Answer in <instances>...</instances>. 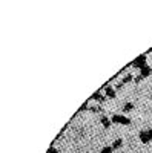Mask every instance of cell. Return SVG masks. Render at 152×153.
<instances>
[{
	"mask_svg": "<svg viewBox=\"0 0 152 153\" xmlns=\"http://www.w3.org/2000/svg\"><path fill=\"white\" fill-rule=\"evenodd\" d=\"M112 123H117V124H121V126H129L131 124V118L124 117V115H120V113H115L111 120Z\"/></svg>",
	"mask_w": 152,
	"mask_h": 153,
	"instance_id": "obj_1",
	"label": "cell"
},
{
	"mask_svg": "<svg viewBox=\"0 0 152 153\" xmlns=\"http://www.w3.org/2000/svg\"><path fill=\"white\" fill-rule=\"evenodd\" d=\"M132 66L135 69H143L145 66H148V60H146V55H140V57H137L132 63Z\"/></svg>",
	"mask_w": 152,
	"mask_h": 153,
	"instance_id": "obj_2",
	"label": "cell"
},
{
	"mask_svg": "<svg viewBox=\"0 0 152 153\" xmlns=\"http://www.w3.org/2000/svg\"><path fill=\"white\" fill-rule=\"evenodd\" d=\"M115 87H112V86H106L105 87V95H106V98H109V100H114L115 98Z\"/></svg>",
	"mask_w": 152,
	"mask_h": 153,
	"instance_id": "obj_3",
	"label": "cell"
},
{
	"mask_svg": "<svg viewBox=\"0 0 152 153\" xmlns=\"http://www.w3.org/2000/svg\"><path fill=\"white\" fill-rule=\"evenodd\" d=\"M138 136H140V141H142L143 144L151 143V136H149V132H148V130H142L140 133H138Z\"/></svg>",
	"mask_w": 152,
	"mask_h": 153,
	"instance_id": "obj_4",
	"label": "cell"
},
{
	"mask_svg": "<svg viewBox=\"0 0 152 153\" xmlns=\"http://www.w3.org/2000/svg\"><path fill=\"white\" fill-rule=\"evenodd\" d=\"M92 100H95L97 103H105V101H106V95H101L100 92H95L92 95Z\"/></svg>",
	"mask_w": 152,
	"mask_h": 153,
	"instance_id": "obj_5",
	"label": "cell"
},
{
	"mask_svg": "<svg viewBox=\"0 0 152 153\" xmlns=\"http://www.w3.org/2000/svg\"><path fill=\"white\" fill-rule=\"evenodd\" d=\"M152 74V68H149V66H145L143 69H140V75L143 76V78H146V76H149Z\"/></svg>",
	"mask_w": 152,
	"mask_h": 153,
	"instance_id": "obj_6",
	"label": "cell"
},
{
	"mask_svg": "<svg viewBox=\"0 0 152 153\" xmlns=\"http://www.w3.org/2000/svg\"><path fill=\"white\" fill-rule=\"evenodd\" d=\"M100 123L103 124L105 129H109V126L112 124V121H109V118H108V117H101V118H100Z\"/></svg>",
	"mask_w": 152,
	"mask_h": 153,
	"instance_id": "obj_7",
	"label": "cell"
},
{
	"mask_svg": "<svg viewBox=\"0 0 152 153\" xmlns=\"http://www.w3.org/2000/svg\"><path fill=\"white\" fill-rule=\"evenodd\" d=\"M121 146H123V139H121V138L115 139V141L112 143V149H114V150H117V149H120Z\"/></svg>",
	"mask_w": 152,
	"mask_h": 153,
	"instance_id": "obj_8",
	"label": "cell"
},
{
	"mask_svg": "<svg viewBox=\"0 0 152 153\" xmlns=\"http://www.w3.org/2000/svg\"><path fill=\"white\" fill-rule=\"evenodd\" d=\"M132 80H134V76H132L131 74H128V75H124V76H123V80H121V83H123V84H126V83H131Z\"/></svg>",
	"mask_w": 152,
	"mask_h": 153,
	"instance_id": "obj_9",
	"label": "cell"
},
{
	"mask_svg": "<svg viewBox=\"0 0 152 153\" xmlns=\"http://www.w3.org/2000/svg\"><path fill=\"white\" fill-rule=\"evenodd\" d=\"M131 110H134V103H126L123 106V112H131Z\"/></svg>",
	"mask_w": 152,
	"mask_h": 153,
	"instance_id": "obj_10",
	"label": "cell"
},
{
	"mask_svg": "<svg viewBox=\"0 0 152 153\" xmlns=\"http://www.w3.org/2000/svg\"><path fill=\"white\" fill-rule=\"evenodd\" d=\"M91 112H94V113H98V112H103V109H101L100 106H91V107H88Z\"/></svg>",
	"mask_w": 152,
	"mask_h": 153,
	"instance_id": "obj_11",
	"label": "cell"
},
{
	"mask_svg": "<svg viewBox=\"0 0 152 153\" xmlns=\"http://www.w3.org/2000/svg\"><path fill=\"white\" fill-rule=\"evenodd\" d=\"M112 152H114L112 146H106V147H103V149H101V153H112Z\"/></svg>",
	"mask_w": 152,
	"mask_h": 153,
	"instance_id": "obj_12",
	"label": "cell"
},
{
	"mask_svg": "<svg viewBox=\"0 0 152 153\" xmlns=\"http://www.w3.org/2000/svg\"><path fill=\"white\" fill-rule=\"evenodd\" d=\"M48 153H60V152H58L55 147H49V149H48Z\"/></svg>",
	"mask_w": 152,
	"mask_h": 153,
	"instance_id": "obj_13",
	"label": "cell"
},
{
	"mask_svg": "<svg viewBox=\"0 0 152 153\" xmlns=\"http://www.w3.org/2000/svg\"><path fill=\"white\" fill-rule=\"evenodd\" d=\"M142 80H143V76H142V75H137L135 78H134V83H140Z\"/></svg>",
	"mask_w": 152,
	"mask_h": 153,
	"instance_id": "obj_14",
	"label": "cell"
},
{
	"mask_svg": "<svg viewBox=\"0 0 152 153\" xmlns=\"http://www.w3.org/2000/svg\"><path fill=\"white\" fill-rule=\"evenodd\" d=\"M123 86H124V84H123L121 81H120V83H117V84H115V91H120V89H121Z\"/></svg>",
	"mask_w": 152,
	"mask_h": 153,
	"instance_id": "obj_15",
	"label": "cell"
},
{
	"mask_svg": "<svg viewBox=\"0 0 152 153\" xmlns=\"http://www.w3.org/2000/svg\"><path fill=\"white\" fill-rule=\"evenodd\" d=\"M148 132H149V136H151V141H152V129H151V130H148Z\"/></svg>",
	"mask_w": 152,
	"mask_h": 153,
	"instance_id": "obj_16",
	"label": "cell"
}]
</instances>
